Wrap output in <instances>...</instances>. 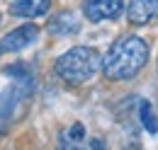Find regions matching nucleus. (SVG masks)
Wrapping results in <instances>:
<instances>
[{
    "mask_svg": "<svg viewBox=\"0 0 158 150\" xmlns=\"http://www.w3.org/2000/svg\"><path fill=\"white\" fill-rule=\"evenodd\" d=\"M158 10V0H131L129 7H127V17L131 24H146L156 17Z\"/></svg>",
    "mask_w": 158,
    "mask_h": 150,
    "instance_id": "obj_7",
    "label": "nucleus"
},
{
    "mask_svg": "<svg viewBox=\"0 0 158 150\" xmlns=\"http://www.w3.org/2000/svg\"><path fill=\"white\" fill-rule=\"evenodd\" d=\"M148 63V44L136 34L119 37L107 56L102 58V70L110 80H131L136 77Z\"/></svg>",
    "mask_w": 158,
    "mask_h": 150,
    "instance_id": "obj_1",
    "label": "nucleus"
},
{
    "mask_svg": "<svg viewBox=\"0 0 158 150\" xmlns=\"http://www.w3.org/2000/svg\"><path fill=\"white\" fill-rule=\"evenodd\" d=\"M139 114H141V124L146 126V131L151 133V136H156L158 126H156V112H153V104L143 99V102L139 104Z\"/></svg>",
    "mask_w": 158,
    "mask_h": 150,
    "instance_id": "obj_10",
    "label": "nucleus"
},
{
    "mask_svg": "<svg viewBox=\"0 0 158 150\" xmlns=\"http://www.w3.org/2000/svg\"><path fill=\"white\" fill-rule=\"evenodd\" d=\"M32 92V75L29 77H20L10 90H5L2 97H0V116L10 119V114L15 112V107L20 104L22 99H27Z\"/></svg>",
    "mask_w": 158,
    "mask_h": 150,
    "instance_id": "obj_6",
    "label": "nucleus"
},
{
    "mask_svg": "<svg viewBox=\"0 0 158 150\" xmlns=\"http://www.w3.org/2000/svg\"><path fill=\"white\" fill-rule=\"evenodd\" d=\"M80 29V22L76 19L73 12H61L56 19L49 22V32L54 37H68V34H76Z\"/></svg>",
    "mask_w": 158,
    "mask_h": 150,
    "instance_id": "obj_9",
    "label": "nucleus"
},
{
    "mask_svg": "<svg viewBox=\"0 0 158 150\" xmlns=\"http://www.w3.org/2000/svg\"><path fill=\"white\" fill-rule=\"evenodd\" d=\"M102 56L93 46H73L56 61V75L66 85H83L98 75Z\"/></svg>",
    "mask_w": 158,
    "mask_h": 150,
    "instance_id": "obj_2",
    "label": "nucleus"
},
{
    "mask_svg": "<svg viewBox=\"0 0 158 150\" xmlns=\"http://www.w3.org/2000/svg\"><path fill=\"white\" fill-rule=\"evenodd\" d=\"M124 150H143V148H141V145H136V143H134V145H127V148H124Z\"/></svg>",
    "mask_w": 158,
    "mask_h": 150,
    "instance_id": "obj_12",
    "label": "nucleus"
},
{
    "mask_svg": "<svg viewBox=\"0 0 158 150\" xmlns=\"http://www.w3.org/2000/svg\"><path fill=\"white\" fill-rule=\"evenodd\" d=\"M59 150H107L102 138H88L83 124H73L71 128L61 131L59 136Z\"/></svg>",
    "mask_w": 158,
    "mask_h": 150,
    "instance_id": "obj_3",
    "label": "nucleus"
},
{
    "mask_svg": "<svg viewBox=\"0 0 158 150\" xmlns=\"http://www.w3.org/2000/svg\"><path fill=\"white\" fill-rule=\"evenodd\" d=\"M124 10V0H83V12L90 22H105Z\"/></svg>",
    "mask_w": 158,
    "mask_h": 150,
    "instance_id": "obj_5",
    "label": "nucleus"
},
{
    "mask_svg": "<svg viewBox=\"0 0 158 150\" xmlns=\"http://www.w3.org/2000/svg\"><path fill=\"white\" fill-rule=\"evenodd\" d=\"M5 73L10 75V77H15V80H20V77H29V70H27V65H20V63H17V65H10V68H5Z\"/></svg>",
    "mask_w": 158,
    "mask_h": 150,
    "instance_id": "obj_11",
    "label": "nucleus"
},
{
    "mask_svg": "<svg viewBox=\"0 0 158 150\" xmlns=\"http://www.w3.org/2000/svg\"><path fill=\"white\" fill-rule=\"evenodd\" d=\"M37 37H39V27H37V24H22V27L7 32L5 37L0 39V51H5V53L22 51V49H27L29 44H34Z\"/></svg>",
    "mask_w": 158,
    "mask_h": 150,
    "instance_id": "obj_4",
    "label": "nucleus"
},
{
    "mask_svg": "<svg viewBox=\"0 0 158 150\" xmlns=\"http://www.w3.org/2000/svg\"><path fill=\"white\" fill-rule=\"evenodd\" d=\"M49 5L51 0H15L10 5V12L17 15V17H41L49 12Z\"/></svg>",
    "mask_w": 158,
    "mask_h": 150,
    "instance_id": "obj_8",
    "label": "nucleus"
}]
</instances>
